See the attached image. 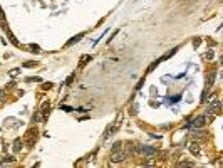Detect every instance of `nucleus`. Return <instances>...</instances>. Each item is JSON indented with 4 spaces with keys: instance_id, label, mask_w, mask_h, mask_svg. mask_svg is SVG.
<instances>
[{
    "instance_id": "obj_2",
    "label": "nucleus",
    "mask_w": 223,
    "mask_h": 168,
    "mask_svg": "<svg viewBox=\"0 0 223 168\" xmlns=\"http://www.w3.org/2000/svg\"><path fill=\"white\" fill-rule=\"evenodd\" d=\"M203 123H205L203 118H196V119H193L191 123H188V126H201Z\"/></svg>"
},
{
    "instance_id": "obj_4",
    "label": "nucleus",
    "mask_w": 223,
    "mask_h": 168,
    "mask_svg": "<svg viewBox=\"0 0 223 168\" xmlns=\"http://www.w3.org/2000/svg\"><path fill=\"white\" fill-rule=\"evenodd\" d=\"M5 19V15H3V12H2V9H0V20H3Z\"/></svg>"
},
{
    "instance_id": "obj_3",
    "label": "nucleus",
    "mask_w": 223,
    "mask_h": 168,
    "mask_svg": "<svg viewBox=\"0 0 223 168\" xmlns=\"http://www.w3.org/2000/svg\"><path fill=\"white\" fill-rule=\"evenodd\" d=\"M82 35H84V34H79V35H76V37H74L72 40H69V42H67V46H72L74 42H77V40H81V37H82Z\"/></svg>"
},
{
    "instance_id": "obj_1",
    "label": "nucleus",
    "mask_w": 223,
    "mask_h": 168,
    "mask_svg": "<svg viewBox=\"0 0 223 168\" xmlns=\"http://www.w3.org/2000/svg\"><path fill=\"white\" fill-rule=\"evenodd\" d=\"M124 158H126V150H123V143L114 145V151H113L111 160H113V161H123Z\"/></svg>"
}]
</instances>
